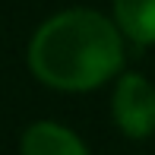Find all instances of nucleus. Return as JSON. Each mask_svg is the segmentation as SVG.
I'll return each instance as SVG.
<instances>
[{"label":"nucleus","mask_w":155,"mask_h":155,"mask_svg":"<svg viewBox=\"0 0 155 155\" xmlns=\"http://www.w3.org/2000/svg\"><path fill=\"white\" fill-rule=\"evenodd\" d=\"M114 22L136 48L155 45V0H114Z\"/></svg>","instance_id":"obj_4"},{"label":"nucleus","mask_w":155,"mask_h":155,"mask_svg":"<svg viewBox=\"0 0 155 155\" xmlns=\"http://www.w3.org/2000/svg\"><path fill=\"white\" fill-rule=\"evenodd\" d=\"M19 155H89L79 133L57 120H35L19 139Z\"/></svg>","instance_id":"obj_3"},{"label":"nucleus","mask_w":155,"mask_h":155,"mask_svg":"<svg viewBox=\"0 0 155 155\" xmlns=\"http://www.w3.org/2000/svg\"><path fill=\"white\" fill-rule=\"evenodd\" d=\"M127 38L114 16L89 6L60 10L35 29L29 70L57 92H92L124 73Z\"/></svg>","instance_id":"obj_1"},{"label":"nucleus","mask_w":155,"mask_h":155,"mask_svg":"<svg viewBox=\"0 0 155 155\" xmlns=\"http://www.w3.org/2000/svg\"><path fill=\"white\" fill-rule=\"evenodd\" d=\"M111 117L127 139H149L155 133V86L143 73H120L111 95Z\"/></svg>","instance_id":"obj_2"}]
</instances>
